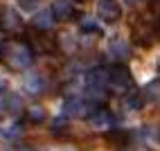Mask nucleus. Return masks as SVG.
Returning a JSON list of instances; mask_svg holds the SVG:
<instances>
[{
    "label": "nucleus",
    "instance_id": "obj_2",
    "mask_svg": "<svg viewBox=\"0 0 160 151\" xmlns=\"http://www.w3.org/2000/svg\"><path fill=\"white\" fill-rule=\"evenodd\" d=\"M108 70H104V68H92L86 72V86H88V90L90 93H97L102 95L104 88H106V81H108Z\"/></svg>",
    "mask_w": 160,
    "mask_h": 151
},
{
    "label": "nucleus",
    "instance_id": "obj_7",
    "mask_svg": "<svg viewBox=\"0 0 160 151\" xmlns=\"http://www.w3.org/2000/svg\"><path fill=\"white\" fill-rule=\"evenodd\" d=\"M54 14H52V9H41V12L34 14V20H32V25H34V29L38 32H48L52 29V23H54Z\"/></svg>",
    "mask_w": 160,
    "mask_h": 151
},
{
    "label": "nucleus",
    "instance_id": "obj_8",
    "mask_svg": "<svg viewBox=\"0 0 160 151\" xmlns=\"http://www.w3.org/2000/svg\"><path fill=\"white\" fill-rule=\"evenodd\" d=\"M50 9H52V14H54L57 20H70L74 16V9L70 5V0H54Z\"/></svg>",
    "mask_w": 160,
    "mask_h": 151
},
{
    "label": "nucleus",
    "instance_id": "obj_21",
    "mask_svg": "<svg viewBox=\"0 0 160 151\" xmlns=\"http://www.w3.org/2000/svg\"><path fill=\"white\" fill-rule=\"evenodd\" d=\"M126 3H129V5H138L140 0H126Z\"/></svg>",
    "mask_w": 160,
    "mask_h": 151
},
{
    "label": "nucleus",
    "instance_id": "obj_3",
    "mask_svg": "<svg viewBox=\"0 0 160 151\" xmlns=\"http://www.w3.org/2000/svg\"><path fill=\"white\" fill-rule=\"evenodd\" d=\"M97 14L106 23H115V20H120V16H122V7H120L117 0H99L97 3Z\"/></svg>",
    "mask_w": 160,
    "mask_h": 151
},
{
    "label": "nucleus",
    "instance_id": "obj_6",
    "mask_svg": "<svg viewBox=\"0 0 160 151\" xmlns=\"http://www.w3.org/2000/svg\"><path fill=\"white\" fill-rule=\"evenodd\" d=\"M0 27H2L5 32H16V29H20V16L16 14V9L5 7L2 12H0Z\"/></svg>",
    "mask_w": 160,
    "mask_h": 151
},
{
    "label": "nucleus",
    "instance_id": "obj_19",
    "mask_svg": "<svg viewBox=\"0 0 160 151\" xmlns=\"http://www.w3.org/2000/svg\"><path fill=\"white\" fill-rule=\"evenodd\" d=\"M5 88H7V81H5L2 77H0V90H5Z\"/></svg>",
    "mask_w": 160,
    "mask_h": 151
},
{
    "label": "nucleus",
    "instance_id": "obj_4",
    "mask_svg": "<svg viewBox=\"0 0 160 151\" xmlns=\"http://www.w3.org/2000/svg\"><path fill=\"white\" fill-rule=\"evenodd\" d=\"M63 115L68 117H88V104L81 102L79 97H70L63 102Z\"/></svg>",
    "mask_w": 160,
    "mask_h": 151
},
{
    "label": "nucleus",
    "instance_id": "obj_13",
    "mask_svg": "<svg viewBox=\"0 0 160 151\" xmlns=\"http://www.w3.org/2000/svg\"><path fill=\"white\" fill-rule=\"evenodd\" d=\"M5 108H7V113L16 115L20 108H23V102H20V97H18V95H9V97H5Z\"/></svg>",
    "mask_w": 160,
    "mask_h": 151
},
{
    "label": "nucleus",
    "instance_id": "obj_22",
    "mask_svg": "<svg viewBox=\"0 0 160 151\" xmlns=\"http://www.w3.org/2000/svg\"><path fill=\"white\" fill-rule=\"evenodd\" d=\"M74 3H88V0H74Z\"/></svg>",
    "mask_w": 160,
    "mask_h": 151
},
{
    "label": "nucleus",
    "instance_id": "obj_1",
    "mask_svg": "<svg viewBox=\"0 0 160 151\" xmlns=\"http://www.w3.org/2000/svg\"><path fill=\"white\" fill-rule=\"evenodd\" d=\"M0 54H2V59H5L12 68H16V70H23V68L32 66V61H34L32 50L25 48V45H20V43H9V45L0 52Z\"/></svg>",
    "mask_w": 160,
    "mask_h": 151
},
{
    "label": "nucleus",
    "instance_id": "obj_12",
    "mask_svg": "<svg viewBox=\"0 0 160 151\" xmlns=\"http://www.w3.org/2000/svg\"><path fill=\"white\" fill-rule=\"evenodd\" d=\"M43 86H45V81H43V77H41L38 72H34V74H29V77L25 79V88L29 90V93H41L43 90Z\"/></svg>",
    "mask_w": 160,
    "mask_h": 151
},
{
    "label": "nucleus",
    "instance_id": "obj_23",
    "mask_svg": "<svg viewBox=\"0 0 160 151\" xmlns=\"http://www.w3.org/2000/svg\"><path fill=\"white\" fill-rule=\"evenodd\" d=\"M158 74H160V59H158Z\"/></svg>",
    "mask_w": 160,
    "mask_h": 151
},
{
    "label": "nucleus",
    "instance_id": "obj_14",
    "mask_svg": "<svg viewBox=\"0 0 160 151\" xmlns=\"http://www.w3.org/2000/svg\"><path fill=\"white\" fill-rule=\"evenodd\" d=\"M27 120L29 122H34V124H41V122H43L45 120V108H43V106H32V108L27 111Z\"/></svg>",
    "mask_w": 160,
    "mask_h": 151
},
{
    "label": "nucleus",
    "instance_id": "obj_15",
    "mask_svg": "<svg viewBox=\"0 0 160 151\" xmlns=\"http://www.w3.org/2000/svg\"><path fill=\"white\" fill-rule=\"evenodd\" d=\"M68 124H70V117H68V115H57L54 120H52V126H50V128H52V133H59V131H63Z\"/></svg>",
    "mask_w": 160,
    "mask_h": 151
},
{
    "label": "nucleus",
    "instance_id": "obj_18",
    "mask_svg": "<svg viewBox=\"0 0 160 151\" xmlns=\"http://www.w3.org/2000/svg\"><path fill=\"white\" fill-rule=\"evenodd\" d=\"M81 29H83V32H97L99 27H97V23H95L92 18H83V20H81Z\"/></svg>",
    "mask_w": 160,
    "mask_h": 151
},
{
    "label": "nucleus",
    "instance_id": "obj_11",
    "mask_svg": "<svg viewBox=\"0 0 160 151\" xmlns=\"http://www.w3.org/2000/svg\"><path fill=\"white\" fill-rule=\"evenodd\" d=\"M142 97H144V102H158L160 99V79L149 81L142 88Z\"/></svg>",
    "mask_w": 160,
    "mask_h": 151
},
{
    "label": "nucleus",
    "instance_id": "obj_16",
    "mask_svg": "<svg viewBox=\"0 0 160 151\" xmlns=\"http://www.w3.org/2000/svg\"><path fill=\"white\" fill-rule=\"evenodd\" d=\"M20 131H23V126H20V124H12V126H5L0 133H2V138H7V140H14V138L20 135Z\"/></svg>",
    "mask_w": 160,
    "mask_h": 151
},
{
    "label": "nucleus",
    "instance_id": "obj_20",
    "mask_svg": "<svg viewBox=\"0 0 160 151\" xmlns=\"http://www.w3.org/2000/svg\"><path fill=\"white\" fill-rule=\"evenodd\" d=\"M16 151H34V149H32V147H18Z\"/></svg>",
    "mask_w": 160,
    "mask_h": 151
},
{
    "label": "nucleus",
    "instance_id": "obj_17",
    "mask_svg": "<svg viewBox=\"0 0 160 151\" xmlns=\"http://www.w3.org/2000/svg\"><path fill=\"white\" fill-rule=\"evenodd\" d=\"M18 7L25 9V12H34L38 7V0H18Z\"/></svg>",
    "mask_w": 160,
    "mask_h": 151
},
{
    "label": "nucleus",
    "instance_id": "obj_5",
    "mask_svg": "<svg viewBox=\"0 0 160 151\" xmlns=\"http://www.w3.org/2000/svg\"><path fill=\"white\" fill-rule=\"evenodd\" d=\"M108 77L115 86H131V70L124 66V63H115V66L108 68Z\"/></svg>",
    "mask_w": 160,
    "mask_h": 151
},
{
    "label": "nucleus",
    "instance_id": "obj_9",
    "mask_svg": "<svg viewBox=\"0 0 160 151\" xmlns=\"http://www.w3.org/2000/svg\"><path fill=\"white\" fill-rule=\"evenodd\" d=\"M108 50H111V54L117 57V59H126L131 54V45L126 41H122V38H113L108 43Z\"/></svg>",
    "mask_w": 160,
    "mask_h": 151
},
{
    "label": "nucleus",
    "instance_id": "obj_10",
    "mask_svg": "<svg viewBox=\"0 0 160 151\" xmlns=\"http://www.w3.org/2000/svg\"><path fill=\"white\" fill-rule=\"evenodd\" d=\"M111 124H113V115L108 111H104V108H99L97 113L90 117V126H95V128H106Z\"/></svg>",
    "mask_w": 160,
    "mask_h": 151
}]
</instances>
